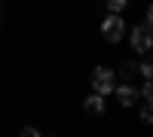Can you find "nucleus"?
<instances>
[{"mask_svg": "<svg viewBox=\"0 0 153 137\" xmlns=\"http://www.w3.org/2000/svg\"><path fill=\"white\" fill-rule=\"evenodd\" d=\"M126 31H129V24H126V18L120 15V12H107V15L101 18V24H98L101 43H107L110 49L120 46V43H126Z\"/></svg>", "mask_w": 153, "mask_h": 137, "instance_id": "obj_1", "label": "nucleus"}, {"mask_svg": "<svg viewBox=\"0 0 153 137\" xmlns=\"http://www.w3.org/2000/svg\"><path fill=\"white\" fill-rule=\"evenodd\" d=\"M126 40H129L132 55H150V49H153V24L141 21L135 28H129L126 31Z\"/></svg>", "mask_w": 153, "mask_h": 137, "instance_id": "obj_2", "label": "nucleus"}, {"mask_svg": "<svg viewBox=\"0 0 153 137\" xmlns=\"http://www.w3.org/2000/svg\"><path fill=\"white\" fill-rule=\"evenodd\" d=\"M113 85H117V70H113L110 64H95L92 73H89V89L107 97L113 92Z\"/></svg>", "mask_w": 153, "mask_h": 137, "instance_id": "obj_3", "label": "nucleus"}, {"mask_svg": "<svg viewBox=\"0 0 153 137\" xmlns=\"http://www.w3.org/2000/svg\"><path fill=\"white\" fill-rule=\"evenodd\" d=\"M110 95L117 97V107H120V110H135V104L141 101L138 85H135V82H123V79H117V85H113Z\"/></svg>", "mask_w": 153, "mask_h": 137, "instance_id": "obj_4", "label": "nucleus"}, {"mask_svg": "<svg viewBox=\"0 0 153 137\" xmlns=\"http://www.w3.org/2000/svg\"><path fill=\"white\" fill-rule=\"evenodd\" d=\"M80 110H83L86 116H92V119H101V116H107V97H104V95H98V92H92V95H86V97H83Z\"/></svg>", "mask_w": 153, "mask_h": 137, "instance_id": "obj_5", "label": "nucleus"}, {"mask_svg": "<svg viewBox=\"0 0 153 137\" xmlns=\"http://www.w3.org/2000/svg\"><path fill=\"white\" fill-rule=\"evenodd\" d=\"M113 70H117V67H113ZM135 76H138V61H135V55H132V58H126L123 64H120L117 79H123V82H135Z\"/></svg>", "mask_w": 153, "mask_h": 137, "instance_id": "obj_6", "label": "nucleus"}, {"mask_svg": "<svg viewBox=\"0 0 153 137\" xmlns=\"http://www.w3.org/2000/svg\"><path fill=\"white\" fill-rule=\"evenodd\" d=\"M138 76L141 79H153V61H150V55H141V61H138Z\"/></svg>", "mask_w": 153, "mask_h": 137, "instance_id": "obj_7", "label": "nucleus"}, {"mask_svg": "<svg viewBox=\"0 0 153 137\" xmlns=\"http://www.w3.org/2000/svg\"><path fill=\"white\" fill-rule=\"evenodd\" d=\"M129 3H132V0H104L107 12H120V15H123L126 9H129Z\"/></svg>", "mask_w": 153, "mask_h": 137, "instance_id": "obj_8", "label": "nucleus"}, {"mask_svg": "<svg viewBox=\"0 0 153 137\" xmlns=\"http://www.w3.org/2000/svg\"><path fill=\"white\" fill-rule=\"evenodd\" d=\"M138 122H141V125H150V122H153V110H150V101H144V104H141V110H138Z\"/></svg>", "mask_w": 153, "mask_h": 137, "instance_id": "obj_9", "label": "nucleus"}, {"mask_svg": "<svg viewBox=\"0 0 153 137\" xmlns=\"http://www.w3.org/2000/svg\"><path fill=\"white\" fill-rule=\"evenodd\" d=\"M19 134H22V137H37V134H40V128H37V125H25Z\"/></svg>", "mask_w": 153, "mask_h": 137, "instance_id": "obj_10", "label": "nucleus"}, {"mask_svg": "<svg viewBox=\"0 0 153 137\" xmlns=\"http://www.w3.org/2000/svg\"><path fill=\"white\" fill-rule=\"evenodd\" d=\"M0 28H3V12H0Z\"/></svg>", "mask_w": 153, "mask_h": 137, "instance_id": "obj_11", "label": "nucleus"}]
</instances>
